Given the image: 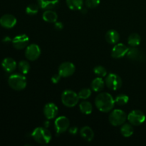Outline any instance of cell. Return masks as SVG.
<instances>
[{"instance_id":"29","label":"cell","mask_w":146,"mask_h":146,"mask_svg":"<svg viewBox=\"0 0 146 146\" xmlns=\"http://www.w3.org/2000/svg\"><path fill=\"white\" fill-rule=\"evenodd\" d=\"M94 74L99 77H105L107 76V71L102 66H97L94 68Z\"/></svg>"},{"instance_id":"6","label":"cell","mask_w":146,"mask_h":146,"mask_svg":"<svg viewBox=\"0 0 146 146\" xmlns=\"http://www.w3.org/2000/svg\"><path fill=\"white\" fill-rule=\"evenodd\" d=\"M105 84L109 89L116 91L122 86L123 81L121 77L115 74H109L106 76Z\"/></svg>"},{"instance_id":"28","label":"cell","mask_w":146,"mask_h":146,"mask_svg":"<svg viewBox=\"0 0 146 146\" xmlns=\"http://www.w3.org/2000/svg\"><path fill=\"white\" fill-rule=\"evenodd\" d=\"M39 6L35 4H31L26 9V13L30 16L36 15L38 12Z\"/></svg>"},{"instance_id":"16","label":"cell","mask_w":146,"mask_h":146,"mask_svg":"<svg viewBox=\"0 0 146 146\" xmlns=\"http://www.w3.org/2000/svg\"><path fill=\"white\" fill-rule=\"evenodd\" d=\"M1 66L6 72L11 73L15 71L16 68H17V62L14 58L7 57L2 61Z\"/></svg>"},{"instance_id":"22","label":"cell","mask_w":146,"mask_h":146,"mask_svg":"<svg viewBox=\"0 0 146 146\" xmlns=\"http://www.w3.org/2000/svg\"><path fill=\"white\" fill-rule=\"evenodd\" d=\"M68 8L71 10H81L84 4V0H66Z\"/></svg>"},{"instance_id":"26","label":"cell","mask_w":146,"mask_h":146,"mask_svg":"<svg viewBox=\"0 0 146 146\" xmlns=\"http://www.w3.org/2000/svg\"><path fill=\"white\" fill-rule=\"evenodd\" d=\"M18 68L19 71L22 74H28L29 71L30 70L29 63L27 61L22 60V61H21L18 64Z\"/></svg>"},{"instance_id":"2","label":"cell","mask_w":146,"mask_h":146,"mask_svg":"<svg viewBox=\"0 0 146 146\" xmlns=\"http://www.w3.org/2000/svg\"><path fill=\"white\" fill-rule=\"evenodd\" d=\"M31 136L34 141L40 144H47L51 141V133L46 128L38 127L34 129L31 133Z\"/></svg>"},{"instance_id":"15","label":"cell","mask_w":146,"mask_h":146,"mask_svg":"<svg viewBox=\"0 0 146 146\" xmlns=\"http://www.w3.org/2000/svg\"><path fill=\"white\" fill-rule=\"evenodd\" d=\"M126 56L129 59L135 61H143L144 58H145L143 53L135 47H132V48L128 49Z\"/></svg>"},{"instance_id":"14","label":"cell","mask_w":146,"mask_h":146,"mask_svg":"<svg viewBox=\"0 0 146 146\" xmlns=\"http://www.w3.org/2000/svg\"><path fill=\"white\" fill-rule=\"evenodd\" d=\"M58 107L53 103H48L44 108V114L47 119H54L58 115Z\"/></svg>"},{"instance_id":"24","label":"cell","mask_w":146,"mask_h":146,"mask_svg":"<svg viewBox=\"0 0 146 146\" xmlns=\"http://www.w3.org/2000/svg\"><path fill=\"white\" fill-rule=\"evenodd\" d=\"M141 38L140 35L136 33H133L128 36V43L131 46L136 47L141 44Z\"/></svg>"},{"instance_id":"30","label":"cell","mask_w":146,"mask_h":146,"mask_svg":"<svg viewBox=\"0 0 146 146\" xmlns=\"http://www.w3.org/2000/svg\"><path fill=\"white\" fill-rule=\"evenodd\" d=\"M91 95V91L89 88H83L78 92V96L81 99H88Z\"/></svg>"},{"instance_id":"31","label":"cell","mask_w":146,"mask_h":146,"mask_svg":"<svg viewBox=\"0 0 146 146\" xmlns=\"http://www.w3.org/2000/svg\"><path fill=\"white\" fill-rule=\"evenodd\" d=\"M100 1V0H86L85 4L88 8L94 9L99 5Z\"/></svg>"},{"instance_id":"35","label":"cell","mask_w":146,"mask_h":146,"mask_svg":"<svg viewBox=\"0 0 146 146\" xmlns=\"http://www.w3.org/2000/svg\"><path fill=\"white\" fill-rule=\"evenodd\" d=\"M81 12L83 13V14H86V13H87V9H86L81 8Z\"/></svg>"},{"instance_id":"8","label":"cell","mask_w":146,"mask_h":146,"mask_svg":"<svg viewBox=\"0 0 146 146\" xmlns=\"http://www.w3.org/2000/svg\"><path fill=\"white\" fill-rule=\"evenodd\" d=\"M41 55V48L37 44H32L27 46L25 51V56L29 61H36Z\"/></svg>"},{"instance_id":"11","label":"cell","mask_w":146,"mask_h":146,"mask_svg":"<svg viewBox=\"0 0 146 146\" xmlns=\"http://www.w3.org/2000/svg\"><path fill=\"white\" fill-rule=\"evenodd\" d=\"M75 66L71 62H64L58 67V74L61 75V77L66 78L72 76L75 72Z\"/></svg>"},{"instance_id":"1","label":"cell","mask_w":146,"mask_h":146,"mask_svg":"<svg viewBox=\"0 0 146 146\" xmlns=\"http://www.w3.org/2000/svg\"><path fill=\"white\" fill-rule=\"evenodd\" d=\"M95 104L100 111L108 113L113 108L115 100L110 94L106 92L101 93L96 98Z\"/></svg>"},{"instance_id":"18","label":"cell","mask_w":146,"mask_h":146,"mask_svg":"<svg viewBox=\"0 0 146 146\" xmlns=\"http://www.w3.org/2000/svg\"><path fill=\"white\" fill-rule=\"evenodd\" d=\"M106 40L108 44H115L118 42L120 39V35L118 31L115 30H109L107 31L105 36Z\"/></svg>"},{"instance_id":"21","label":"cell","mask_w":146,"mask_h":146,"mask_svg":"<svg viewBox=\"0 0 146 146\" xmlns=\"http://www.w3.org/2000/svg\"><path fill=\"white\" fill-rule=\"evenodd\" d=\"M105 81L101 77H98L93 80L91 82V88L95 92H100L102 91L105 86Z\"/></svg>"},{"instance_id":"23","label":"cell","mask_w":146,"mask_h":146,"mask_svg":"<svg viewBox=\"0 0 146 146\" xmlns=\"http://www.w3.org/2000/svg\"><path fill=\"white\" fill-rule=\"evenodd\" d=\"M79 108L81 112L85 115H89L93 111L92 104L89 101H82L79 104Z\"/></svg>"},{"instance_id":"3","label":"cell","mask_w":146,"mask_h":146,"mask_svg":"<svg viewBox=\"0 0 146 146\" xmlns=\"http://www.w3.org/2000/svg\"><path fill=\"white\" fill-rule=\"evenodd\" d=\"M8 84L14 91H22L27 86V78L24 74H12L9 77Z\"/></svg>"},{"instance_id":"19","label":"cell","mask_w":146,"mask_h":146,"mask_svg":"<svg viewBox=\"0 0 146 146\" xmlns=\"http://www.w3.org/2000/svg\"><path fill=\"white\" fill-rule=\"evenodd\" d=\"M80 134L81 137L84 138L85 141L90 142L92 141L94 138V133L93 130L88 126H84L80 131Z\"/></svg>"},{"instance_id":"4","label":"cell","mask_w":146,"mask_h":146,"mask_svg":"<svg viewBox=\"0 0 146 146\" xmlns=\"http://www.w3.org/2000/svg\"><path fill=\"white\" fill-rule=\"evenodd\" d=\"M79 97L78 94L71 90H65L61 94V102L65 106L73 108L78 104Z\"/></svg>"},{"instance_id":"33","label":"cell","mask_w":146,"mask_h":146,"mask_svg":"<svg viewBox=\"0 0 146 146\" xmlns=\"http://www.w3.org/2000/svg\"><path fill=\"white\" fill-rule=\"evenodd\" d=\"M63 27H64V25H63V24L61 22H58V21L55 22V28L56 29L61 30L63 29Z\"/></svg>"},{"instance_id":"10","label":"cell","mask_w":146,"mask_h":146,"mask_svg":"<svg viewBox=\"0 0 146 146\" xmlns=\"http://www.w3.org/2000/svg\"><path fill=\"white\" fill-rule=\"evenodd\" d=\"M29 38L27 34H19L14 37L11 41L12 45L14 48L17 50H21L24 48H27L28 46Z\"/></svg>"},{"instance_id":"20","label":"cell","mask_w":146,"mask_h":146,"mask_svg":"<svg viewBox=\"0 0 146 146\" xmlns=\"http://www.w3.org/2000/svg\"><path fill=\"white\" fill-rule=\"evenodd\" d=\"M42 18L44 21H46L48 23H55L57 21V19H58V16L55 11H52L51 9L46 10L44 13H43Z\"/></svg>"},{"instance_id":"32","label":"cell","mask_w":146,"mask_h":146,"mask_svg":"<svg viewBox=\"0 0 146 146\" xmlns=\"http://www.w3.org/2000/svg\"><path fill=\"white\" fill-rule=\"evenodd\" d=\"M61 76L59 74H55V75L53 76L52 78H51V81H52L54 84H58L60 81V80H61Z\"/></svg>"},{"instance_id":"17","label":"cell","mask_w":146,"mask_h":146,"mask_svg":"<svg viewBox=\"0 0 146 146\" xmlns=\"http://www.w3.org/2000/svg\"><path fill=\"white\" fill-rule=\"evenodd\" d=\"M37 1L40 8L45 10L53 9L59 4V0H38Z\"/></svg>"},{"instance_id":"5","label":"cell","mask_w":146,"mask_h":146,"mask_svg":"<svg viewBox=\"0 0 146 146\" xmlns=\"http://www.w3.org/2000/svg\"><path fill=\"white\" fill-rule=\"evenodd\" d=\"M127 115L121 109H115L109 115L110 123L113 126L123 125L127 119Z\"/></svg>"},{"instance_id":"12","label":"cell","mask_w":146,"mask_h":146,"mask_svg":"<svg viewBox=\"0 0 146 146\" xmlns=\"http://www.w3.org/2000/svg\"><path fill=\"white\" fill-rule=\"evenodd\" d=\"M128 48L123 44H115L111 51V56L114 58H121L125 56L128 52Z\"/></svg>"},{"instance_id":"9","label":"cell","mask_w":146,"mask_h":146,"mask_svg":"<svg viewBox=\"0 0 146 146\" xmlns=\"http://www.w3.org/2000/svg\"><path fill=\"white\" fill-rule=\"evenodd\" d=\"M69 123V120L66 116L58 117L54 122V126H55L56 133L57 135H58L61 133L66 132L68 129Z\"/></svg>"},{"instance_id":"27","label":"cell","mask_w":146,"mask_h":146,"mask_svg":"<svg viewBox=\"0 0 146 146\" xmlns=\"http://www.w3.org/2000/svg\"><path fill=\"white\" fill-rule=\"evenodd\" d=\"M129 97L125 94H120L117 96L115 99V103L118 106H124L128 104Z\"/></svg>"},{"instance_id":"7","label":"cell","mask_w":146,"mask_h":146,"mask_svg":"<svg viewBox=\"0 0 146 146\" xmlns=\"http://www.w3.org/2000/svg\"><path fill=\"white\" fill-rule=\"evenodd\" d=\"M127 119L128 120L130 123L132 124L133 125L138 126L145 122V115L141 111L133 110L128 114Z\"/></svg>"},{"instance_id":"13","label":"cell","mask_w":146,"mask_h":146,"mask_svg":"<svg viewBox=\"0 0 146 146\" xmlns=\"http://www.w3.org/2000/svg\"><path fill=\"white\" fill-rule=\"evenodd\" d=\"M17 21V18L12 14H4L0 18V26L3 28L9 29L16 25Z\"/></svg>"},{"instance_id":"34","label":"cell","mask_w":146,"mask_h":146,"mask_svg":"<svg viewBox=\"0 0 146 146\" xmlns=\"http://www.w3.org/2000/svg\"><path fill=\"white\" fill-rule=\"evenodd\" d=\"M69 133L72 135H76L78 133V128L76 127H72L69 129Z\"/></svg>"},{"instance_id":"25","label":"cell","mask_w":146,"mask_h":146,"mask_svg":"<svg viewBox=\"0 0 146 146\" xmlns=\"http://www.w3.org/2000/svg\"><path fill=\"white\" fill-rule=\"evenodd\" d=\"M133 132L134 130L132 124L125 123L122 125L121 128V134H122L123 136L125 137V138L131 137L133 134Z\"/></svg>"}]
</instances>
